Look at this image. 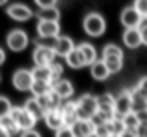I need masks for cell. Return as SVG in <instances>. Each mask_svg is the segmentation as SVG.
Masks as SVG:
<instances>
[{"label": "cell", "instance_id": "8992f818", "mask_svg": "<svg viewBox=\"0 0 147 137\" xmlns=\"http://www.w3.org/2000/svg\"><path fill=\"white\" fill-rule=\"evenodd\" d=\"M12 86L18 91H30L34 86V76L32 70H16L12 74Z\"/></svg>", "mask_w": 147, "mask_h": 137}, {"label": "cell", "instance_id": "484cf974", "mask_svg": "<svg viewBox=\"0 0 147 137\" xmlns=\"http://www.w3.org/2000/svg\"><path fill=\"white\" fill-rule=\"evenodd\" d=\"M38 18H40V20H50V22H58V20H60V10H58V6L48 8V10H40Z\"/></svg>", "mask_w": 147, "mask_h": 137}, {"label": "cell", "instance_id": "f35d334b", "mask_svg": "<svg viewBox=\"0 0 147 137\" xmlns=\"http://www.w3.org/2000/svg\"><path fill=\"white\" fill-rule=\"evenodd\" d=\"M121 137H137V133H135L133 129H125V131H123V135H121Z\"/></svg>", "mask_w": 147, "mask_h": 137}, {"label": "cell", "instance_id": "6da1fadb", "mask_svg": "<svg viewBox=\"0 0 147 137\" xmlns=\"http://www.w3.org/2000/svg\"><path fill=\"white\" fill-rule=\"evenodd\" d=\"M101 60L111 74H117L123 68V52L117 44H105L101 50Z\"/></svg>", "mask_w": 147, "mask_h": 137}, {"label": "cell", "instance_id": "7402d4cb", "mask_svg": "<svg viewBox=\"0 0 147 137\" xmlns=\"http://www.w3.org/2000/svg\"><path fill=\"white\" fill-rule=\"evenodd\" d=\"M66 64L70 66L72 70H80V68H86V60H84V56H82V52L78 50V46H76V50H74L72 54L66 58Z\"/></svg>", "mask_w": 147, "mask_h": 137}, {"label": "cell", "instance_id": "d6a6232c", "mask_svg": "<svg viewBox=\"0 0 147 137\" xmlns=\"http://www.w3.org/2000/svg\"><path fill=\"white\" fill-rule=\"evenodd\" d=\"M34 2L40 10H48V8H54L58 4V0H34Z\"/></svg>", "mask_w": 147, "mask_h": 137}, {"label": "cell", "instance_id": "44dd1931", "mask_svg": "<svg viewBox=\"0 0 147 137\" xmlns=\"http://www.w3.org/2000/svg\"><path fill=\"white\" fill-rule=\"evenodd\" d=\"M24 109L32 115L36 121H38V119H44V109L40 107V103H38V99H36V97L26 99V101H24Z\"/></svg>", "mask_w": 147, "mask_h": 137}, {"label": "cell", "instance_id": "8d00e7d4", "mask_svg": "<svg viewBox=\"0 0 147 137\" xmlns=\"http://www.w3.org/2000/svg\"><path fill=\"white\" fill-rule=\"evenodd\" d=\"M135 133H137V137H147V121L139 123V127L135 129Z\"/></svg>", "mask_w": 147, "mask_h": 137}, {"label": "cell", "instance_id": "8fae6325", "mask_svg": "<svg viewBox=\"0 0 147 137\" xmlns=\"http://www.w3.org/2000/svg\"><path fill=\"white\" fill-rule=\"evenodd\" d=\"M129 111H131V93L129 90H123L121 93L115 95V115L125 117Z\"/></svg>", "mask_w": 147, "mask_h": 137}, {"label": "cell", "instance_id": "9a60e30c", "mask_svg": "<svg viewBox=\"0 0 147 137\" xmlns=\"http://www.w3.org/2000/svg\"><path fill=\"white\" fill-rule=\"evenodd\" d=\"M52 90L66 101V99H70V97L74 95V84L68 80V78H62V80H58L56 84H52Z\"/></svg>", "mask_w": 147, "mask_h": 137}, {"label": "cell", "instance_id": "7bdbcfd3", "mask_svg": "<svg viewBox=\"0 0 147 137\" xmlns=\"http://www.w3.org/2000/svg\"><path fill=\"white\" fill-rule=\"evenodd\" d=\"M109 137H115V135H109Z\"/></svg>", "mask_w": 147, "mask_h": 137}, {"label": "cell", "instance_id": "83f0119b", "mask_svg": "<svg viewBox=\"0 0 147 137\" xmlns=\"http://www.w3.org/2000/svg\"><path fill=\"white\" fill-rule=\"evenodd\" d=\"M0 127H4V129H6L10 135H14V133H18V131H20V129H18V125H16V121H14L10 115L0 119Z\"/></svg>", "mask_w": 147, "mask_h": 137}, {"label": "cell", "instance_id": "60d3db41", "mask_svg": "<svg viewBox=\"0 0 147 137\" xmlns=\"http://www.w3.org/2000/svg\"><path fill=\"white\" fill-rule=\"evenodd\" d=\"M0 137H10V133H8L4 127H0Z\"/></svg>", "mask_w": 147, "mask_h": 137}, {"label": "cell", "instance_id": "52a82bcc", "mask_svg": "<svg viewBox=\"0 0 147 137\" xmlns=\"http://www.w3.org/2000/svg\"><path fill=\"white\" fill-rule=\"evenodd\" d=\"M56 52L52 48H46V46H34V52H32V60L36 66H52L56 62Z\"/></svg>", "mask_w": 147, "mask_h": 137}, {"label": "cell", "instance_id": "ab89813d", "mask_svg": "<svg viewBox=\"0 0 147 137\" xmlns=\"http://www.w3.org/2000/svg\"><path fill=\"white\" fill-rule=\"evenodd\" d=\"M4 60H6V52H4V50L0 48V66L4 64Z\"/></svg>", "mask_w": 147, "mask_h": 137}, {"label": "cell", "instance_id": "1f68e13d", "mask_svg": "<svg viewBox=\"0 0 147 137\" xmlns=\"http://www.w3.org/2000/svg\"><path fill=\"white\" fill-rule=\"evenodd\" d=\"M133 8L145 18L147 16V0H133Z\"/></svg>", "mask_w": 147, "mask_h": 137}, {"label": "cell", "instance_id": "4dcf8cb0", "mask_svg": "<svg viewBox=\"0 0 147 137\" xmlns=\"http://www.w3.org/2000/svg\"><path fill=\"white\" fill-rule=\"evenodd\" d=\"M94 137H109L107 123H94Z\"/></svg>", "mask_w": 147, "mask_h": 137}, {"label": "cell", "instance_id": "277c9868", "mask_svg": "<svg viewBox=\"0 0 147 137\" xmlns=\"http://www.w3.org/2000/svg\"><path fill=\"white\" fill-rule=\"evenodd\" d=\"M28 44H30V38L24 30H10L6 36V46L12 52H22L28 48Z\"/></svg>", "mask_w": 147, "mask_h": 137}, {"label": "cell", "instance_id": "e0dca14e", "mask_svg": "<svg viewBox=\"0 0 147 137\" xmlns=\"http://www.w3.org/2000/svg\"><path fill=\"white\" fill-rule=\"evenodd\" d=\"M129 93H131V111H133V113H137V115L145 113V111H147V99L137 90H135V88H131Z\"/></svg>", "mask_w": 147, "mask_h": 137}, {"label": "cell", "instance_id": "ba28073f", "mask_svg": "<svg viewBox=\"0 0 147 137\" xmlns=\"http://www.w3.org/2000/svg\"><path fill=\"white\" fill-rule=\"evenodd\" d=\"M6 14L12 18V20H16V22H28L32 16H34V12L22 4V2H14V4H10L8 8H6Z\"/></svg>", "mask_w": 147, "mask_h": 137}, {"label": "cell", "instance_id": "2e32d148", "mask_svg": "<svg viewBox=\"0 0 147 137\" xmlns=\"http://www.w3.org/2000/svg\"><path fill=\"white\" fill-rule=\"evenodd\" d=\"M74 50H76V44H74L72 38H70V36H60L54 52H56V56H60V58H68Z\"/></svg>", "mask_w": 147, "mask_h": 137}, {"label": "cell", "instance_id": "9c48e42d", "mask_svg": "<svg viewBox=\"0 0 147 137\" xmlns=\"http://www.w3.org/2000/svg\"><path fill=\"white\" fill-rule=\"evenodd\" d=\"M36 32H38V38H60V22L38 20Z\"/></svg>", "mask_w": 147, "mask_h": 137}, {"label": "cell", "instance_id": "d4e9b609", "mask_svg": "<svg viewBox=\"0 0 147 137\" xmlns=\"http://www.w3.org/2000/svg\"><path fill=\"white\" fill-rule=\"evenodd\" d=\"M32 95L34 97H42V95H46L52 91V84L50 82H34V86H32Z\"/></svg>", "mask_w": 147, "mask_h": 137}, {"label": "cell", "instance_id": "5bb4252c", "mask_svg": "<svg viewBox=\"0 0 147 137\" xmlns=\"http://www.w3.org/2000/svg\"><path fill=\"white\" fill-rule=\"evenodd\" d=\"M76 137H94V121L92 119H78L72 125Z\"/></svg>", "mask_w": 147, "mask_h": 137}, {"label": "cell", "instance_id": "b9f144b4", "mask_svg": "<svg viewBox=\"0 0 147 137\" xmlns=\"http://www.w3.org/2000/svg\"><path fill=\"white\" fill-rule=\"evenodd\" d=\"M6 2H8V0H0V6H4V4H6Z\"/></svg>", "mask_w": 147, "mask_h": 137}, {"label": "cell", "instance_id": "cb8c5ba5", "mask_svg": "<svg viewBox=\"0 0 147 137\" xmlns=\"http://www.w3.org/2000/svg\"><path fill=\"white\" fill-rule=\"evenodd\" d=\"M125 129H127V127H125V123H123L121 117H115L113 121H109V123H107V131H109V135L121 137Z\"/></svg>", "mask_w": 147, "mask_h": 137}, {"label": "cell", "instance_id": "ac0fdd59", "mask_svg": "<svg viewBox=\"0 0 147 137\" xmlns=\"http://www.w3.org/2000/svg\"><path fill=\"white\" fill-rule=\"evenodd\" d=\"M44 123L48 125L50 129H54V131H58L60 127L66 125V123H64V117H62V113H60V109L46 111V113H44Z\"/></svg>", "mask_w": 147, "mask_h": 137}, {"label": "cell", "instance_id": "30bf717a", "mask_svg": "<svg viewBox=\"0 0 147 137\" xmlns=\"http://www.w3.org/2000/svg\"><path fill=\"white\" fill-rule=\"evenodd\" d=\"M141 14L133 8V6H127V8H123L121 10V24L125 30H131V28H139V24H141Z\"/></svg>", "mask_w": 147, "mask_h": 137}, {"label": "cell", "instance_id": "7c38bea8", "mask_svg": "<svg viewBox=\"0 0 147 137\" xmlns=\"http://www.w3.org/2000/svg\"><path fill=\"white\" fill-rule=\"evenodd\" d=\"M60 113H62V117H64V123H66V125H70V127H72L74 123L80 119L78 109H76V101H72V99L62 101V105H60Z\"/></svg>", "mask_w": 147, "mask_h": 137}, {"label": "cell", "instance_id": "836d02e7", "mask_svg": "<svg viewBox=\"0 0 147 137\" xmlns=\"http://www.w3.org/2000/svg\"><path fill=\"white\" fill-rule=\"evenodd\" d=\"M135 90H137V91H139V93H141V95H143V97L147 99V76H143V78H141V80L137 82Z\"/></svg>", "mask_w": 147, "mask_h": 137}, {"label": "cell", "instance_id": "4fadbf2b", "mask_svg": "<svg viewBox=\"0 0 147 137\" xmlns=\"http://www.w3.org/2000/svg\"><path fill=\"white\" fill-rule=\"evenodd\" d=\"M121 40H123V44H125V48H129V50H135V48H139V46L143 44V38H141V32H139V28L123 30Z\"/></svg>", "mask_w": 147, "mask_h": 137}, {"label": "cell", "instance_id": "d6986e66", "mask_svg": "<svg viewBox=\"0 0 147 137\" xmlns=\"http://www.w3.org/2000/svg\"><path fill=\"white\" fill-rule=\"evenodd\" d=\"M90 74H92V78L98 80V82H103V80H107V78L111 76V72L103 64V60H96V62L90 66Z\"/></svg>", "mask_w": 147, "mask_h": 137}, {"label": "cell", "instance_id": "5b68a950", "mask_svg": "<svg viewBox=\"0 0 147 137\" xmlns=\"http://www.w3.org/2000/svg\"><path fill=\"white\" fill-rule=\"evenodd\" d=\"M10 117L16 121V125H18L20 131H30V129H34V125H36V119L24 109V105H20V107H12Z\"/></svg>", "mask_w": 147, "mask_h": 137}, {"label": "cell", "instance_id": "ee69618b", "mask_svg": "<svg viewBox=\"0 0 147 137\" xmlns=\"http://www.w3.org/2000/svg\"><path fill=\"white\" fill-rule=\"evenodd\" d=\"M0 80H2V78H0Z\"/></svg>", "mask_w": 147, "mask_h": 137}, {"label": "cell", "instance_id": "4316f807", "mask_svg": "<svg viewBox=\"0 0 147 137\" xmlns=\"http://www.w3.org/2000/svg\"><path fill=\"white\" fill-rule=\"evenodd\" d=\"M121 119H123V123H125V127H127V129H133V131H135V129L139 127V123H141V117L137 113H133V111H129V113L125 115V117H121Z\"/></svg>", "mask_w": 147, "mask_h": 137}, {"label": "cell", "instance_id": "f1b7e54d", "mask_svg": "<svg viewBox=\"0 0 147 137\" xmlns=\"http://www.w3.org/2000/svg\"><path fill=\"white\" fill-rule=\"evenodd\" d=\"M12 103H10V99L8 97H4V95H0V119L2 117H8V115L12 113Z\"/></svg>", "mask_w": 147, "mask_h": 137}, {"label": "cell", "instance_id": "3957f363", "mask_svg": "<svg viewBox=\"0 0 147 137\" xmlns=\"http://www.w3.org/2000/svg\"><path fill=\"white\" fill-rule=\"evenodd\" d=\"M107 24H105V18L99 14V12H90L84 16V32L92 38H99L103 32H105Z\"/></svg>", "mask_w": 147, "mask_h": 137}, {"label": "cell", "instance_id": "ffe728a7", "mask_svg": "<svg viewBox=\"0 0 147 137\" xmlns=\"http://www.w3.org/2000/svg\"><path fill=\"white\" fill-rule=\"evenodd\" d=\"M78 50L82 52V56H84V60H86V66H92V64L98 60V50L94 48V44L82 42V44H78Z\"/></svg>", "mask_w": 147, "mask_h": 137}, {"label": "cell", "instance_id": "e575fe53", "mask_svg": "<svg viewBox=\"0 0 147 137\" xmlns=\"http://www.w3.org/2000/svg\"><path fill=\"white\" fill-rule=\"evenodd\" d=\"M56 137H76V135H74L70 125H64V127H60V129L56 131Z\"/></svg>", "mask_w": 147, "mask_h": 137}, {"label": "cell", "instance_id": "603a6c76", "mask_svg": "<svg viewBox=\"0 0 147 137\" xmlns=\"http://www.w3.org/2000/svg\"><path fill=\"white\" fill-rule=\"evenodd\" d=\"M34 82H52V70L50 66H36L32 70Z\"/></svg>", "mask_w": 147, "mask_h": 137}, {"label": "cell", "instance_id": "7a4b0ae2", "mask_svg": "<svg viewBox=\"0 0 147 137\" xmlns=\"http://www.w3.org/2000/svg\"><path fill=\"white\" fill-rule=\"evenodd\" d=\"M76 109L80 119H94L98 113V97L92 93H84L76 99Z\"/></svg>", "mask_w": 147, "mask_h": 137}, {"label": "cell", "instance_id": "d590c367", "mask_svg": "<svg viewBox=\"0 0 147 137\" xmlns=\"http://www.w3.org/2000/svg\"><path fill=\"white\" fill-rule=\"evenodd\" d=\"M139 32H141L143 44H147V16H145V18H141V24H139Z\"/></svg>", "mask_w": 147, "mask_h": 137}, {"label": "cell", "instance_id": "f546056e", "mask_svg": "<svg viewBox=\"0 0 147 137\" xmlns=\"http://www.w3.org/2000/svg\"><path fill=\"white\" fill-rule=\"evenodd\" d=\"M50 70H52V82H50V84H56L58 80L64 78V66H62L60 62H54V64L50 66Z\"/></svg>", "mask_w": 147, "mask_h": 137}, {"label": "cell", "instance_id": "74e56055", "mask_svg": "<svg viewBox=\"0 0 147 137\" xmlns=\"http://www.w3.org/2000/svg\"><path fill=\"white\" fill-rule=\"evenodd\" d=\"M20 137H42L36 129H30V131H22V135Z\"/></svg>", "mask_w": 147, "mask_h": 137}]
</instances>
